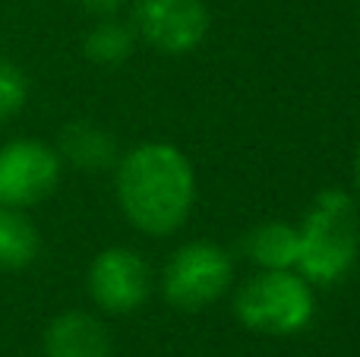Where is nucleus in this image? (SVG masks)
<instances>
[{"mask_svg": "<svg viewBox=\"0 0 360 357\" xmlns=\"http://www.w3.org/2000/svg\"><path fill=\"white\" fill-rule=\"evenodd\" d=\"M196 177L177 145H136L117 164V200L133 228L149 238L174 234L193 209Z\"/></svg>", "mask_w": 360, "mask_h": 357, "instance_id": "obj_1", "label": "nucleus"}, {"mask_svg": "<svg viewBox=\"0 0 360 357\" xmlns=\"http://www.w3.org/2000/svg\"><path fill=\"white\" fill-rule=\"evenodd\" d=\"M360 247V215L345 190H323L297 228L294 269L310 285H332L354 266Z\"/></svg>", "mask_w": 360, "mask_h": 357, "instance_id": "obj_2", "label": "nucleus"}, {"mask_svg": "<svg viewBox=\"0 0 360 357\" xmlns=\"http://www.w3.org/2000/svg\"><path fill=\"white\" fill-rule=\"evenodd\" d=\"M313 288L300 272L262 269L234 297V313L247 329L262 335H294L313 320Z\"/></svg>", "mask_w": 360, "mask_h": 357, "instance_id": "obj_3", "label": "nucleus"}, {"mask_svg": "<svg viewBox=\"0 0 360 357\" xmlns=\"http://www.w3.org/2000/svg\"><path fill=\"white\" fill-rule=\"evenodd\" d=\"M234 263L215 244H184L165 269V301L177 310H202L228 291Z\"/></svg>", "mask_w": 360, "mask_h": 357, "instance_id": "obj_4", "label": "nucleus"}, {"mask_svg": "<svg viewBox=\"0 0 360 357\" xmlns=\"http://www.w3.org/2000/svg\"><path fill=\"white\" fill-rule=\"evenodd\" d=\"M60 181V155L38 139H13L0 149V206L25 209L51 196Z\"/></svg>", "mask_w": 360, "mask_h": 357, "instance_id": "obj_5", "label": "nucleus"}, {"mask_svg": "<svg viewBox=\"0 0 360 357\" xmlns=\"http://www.w3.org/2000/svg\"><path fill=\"white\" fill-rule=\"evenodd\" d=\"M152 288L146 259L130 247H108L89 266V294L105 313H133L143 307Z\"/></svg>", "mask_w": 360, "mask_h": 357, "instance_id": "obj_6", "label": "nucleus"}, {"mask_svg": "<svg viewBox=\"0 0 360 357\" xmlns=\"http://www.w3.org/2000/svg\"><path fill=\"white\" fill-rule=\"evenodd\" d=\"M136 32L168 57L190 54L209 32V10L202 0H136Z\"/></svg>", "mask_w": 360, "mask_h": 357, "instance_id": "obj_7", "label": "nucleus"}, {"mask_svg": "<svg viewBox=\"0 0 360 357\" xmlns=\"http://www.w3.org/2000/svg\"><path fill=\"white\" fill-rule=\"evenodd\" d=\"M44 357H111V339L92 313L67 310L44 329Z\"/></svg>", "mask_w": 360, "mask_h": 357, "instance_id": "obj_8", "label": "nucleus"}, {"mask_svg": "<svg viewBox=\"0 0 360 357\" xmlns=\"http://www.w3.org/2000/svg\"><path fill=\"white\" fill-rule=\"evenodd\" d=\"M57 155L67 158L70 164L82 171H101L111 168L114 158H117V143L114 136L98 124H89V120H76L67 124L60 133V145H57Z\"/></svg>", "mask_w": 360, "mask_h": 357, "instance_id": "obj_9", "label": "nucleus"}, {"mask_svg": "<svg viewBox=\"0 0 360 357\" xmlns=\"http://www.w3.org/2000/svg\"><path fill=\"white\" fill-rule=\"evenodd\" d=\"M38 250H41V238L38 228L22 209L0 206V269L19 272L25 266L35 263Z\"/></svg>", "mask_w": 360, "mask_h": 357, "instance_id": "obj_10", "label": "nucleus"}, {"mask_svg": "<svg viewBox=\"0 0 360 357\" xmlns=\"http://www.w3.org/2000/svg\"><path fill=\"white\" fill-rule=\"evenodd\" d=\"M243 250L259 269H294L297 263V228L285 221L256 225L243 240Z\"/></svg>", "mask_w": 360, "mask_h": 357, "instance_id": "obj_11", "label": "nucleus"}, {"mask_svg": "<svg viewBox=\"0 0 360 357\" xmlns=\"http://www.w3.org/2000/svg\"><path fill=\"white\" fill-rule=\"evenodd\" d=\"M136 48V29L114 16H105L86 38H82V54L92 63H101V67H117Z\"/></svg>", "mask_w": 360, "mask_h": 357, "instance_id": "obj_12", "label": "nucleus"}, {"mask_svg": "<svg viewBox=\"0 0 360 357\" xmlns=\"http://www.w3.org/2000/svg\"><path fill=\"white\" fill-rule=\"evenodd\" d=\"M25 95H29L25 73L13 60L0 57V124L10 120V117H16V114L22 111Z\"/></svg>", "mask_w": 360, "mask_h": 357, "instance_id": "obj_13", "label": "nucleus"}, {"mask_svg": "<svg viewBox=\"0 0 360 357\" xmlns=\"http://www.w3.org/2000/svg\"><path fill=\"white\" fill-rule=\"evenodd\" d=\"M76 4H79L82 10L95 13V16H114V13L120 10V4H124V0H76Z\"/></svg>", "mask_w": 360, "mask_h": 357, "instance_id": "obj_14", "label": "nucleus"}, {"mask_svg": "<svg viewBox=\"0 0 360 357\" xmlns=\"http://www.w3.org/2000/svg\"><path fill=\"white\" fill-rule=\"evenodd\" d=\"M354 181H357V190H360V152H357V162H354Z\"/></svg>", "mask_w": 360, "mask_h": 357, "instance_id": "obj_15", "label": "nucleus"}]
</instances>
